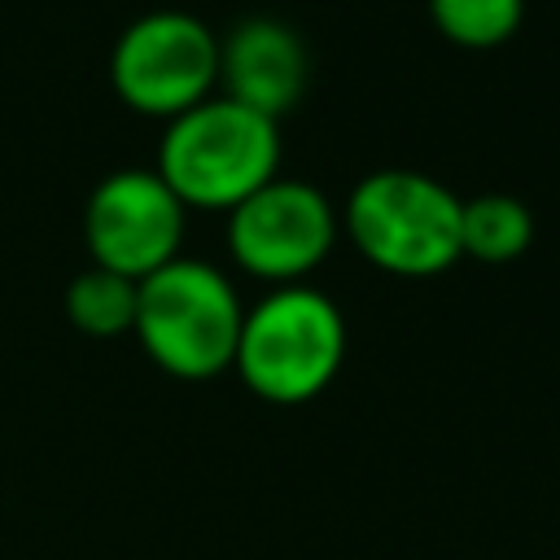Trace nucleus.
Segmentation results:
<instances>
[{
    "mask_svg": "<svg viewBox=\"0 0 560 560\" xmlns=\"http://www.w3.org/2000/svg\"><path fill=\"white\" fill-rule=\"evenodd\" d=\"M184 210H232L280 175V122L214 92L166 122L158 166Z\"/></svg>",
    "mask_w": 560,
    "mask_h": 560,
    "instance_id": "f257e3e1",
    "label": "nucleus"
},
{
    "mask_svg": "<svg viewBox=\"0 0 560 560\" xmlns=\"http://www.w3.org/2000/svg\"><path fill=\"white\" fill-rule=\"evenodd\" d=\"M245 306L206 258H171L153 276L136 280V324L144 354L175 381H214L232 368Z\"/></svg>",
    "mask_w": 560,
    "mask_h": 560,
    "instance_id": "f03ea898",
    "label": "nucleus"
},
{
    "mask_svg": "<svg viewBox=\"0 0 560 560\" xmlns=\"http://www.w3.org/2000/svg\"><path fill=\"white\" fill-rule=\"evenodd\" d=\"M346 359V319L311 284H280L245 311L232 368L249 394L276 407L311 402L332 385Z\"/></svg>",
    "mask_w": 560,
    "mask_h": 560,
    "instance_id": "7ed1b4c3",
    "label": "nucleus"
},
{
    "mask_svg": "<svg viewBox=\"0 0 560 560\" xmlns=\"http://www.w3.org/2000/svg\"><path fill=\"white\" fill-rule=\"evenodd\" d=\"M459 210L464 201L442 179L389 166L363 175L350 188L341 206V232L372 267L402 280H429L464 258Z\"/></svg>",
    "mask_w": 560,
    "mask_h": 560,
    "instance_id": "20e7f679",
    "label": "nucleus"
},
{
    "mask_svg": "<svg viewBox=\"0 0 560 560\" xmlns=\"http://www.w3.org/2000/svg\"><path fill=\"white\" fill-rule=\"evenodd\" d=\"M109 88L127 109L171 122L219 92V35L184 9L140 13L114 39Z\"/></svg>",
    "mask_w": 560,
    "mask_h": 560,
    "instance_id": "39448f33",
    "label": "nucleus"
},
{
    "mask_svg": "<svg viewBox=\"0 0 560 560\" xmlns=\"http://www.w3.org/2000/svg\"><path fill=\"white\" fill-rule=\"evenodd\" d=\"M341 214L306 179H267L228 210L232 262L267 284H302L337 245Z\"/></svg>",
    "mask_w": 560,
    "mask_h": 560,
    "instance_id": "423d86ee",
    "label": "nucleus"
},
{
    "mask_svg": "<svg viewBox=\"0 0 560 560\" xmlns=\"http://www.w3.org/2000/svg\"><path fill=\"white\" fill-rule=\"evenodd\" d=\"M184 201L153 166H127L105 175L83 206V245L96 267L127 280H144L184 245Z\"/></svg>",
    "mask_w": 560,
    "mask_h": 560,
    "instance_id": "0eeeda50",
    "label": "nucleus"
},
{
    "mask_svg": "<svg viewBox=\"0 0 560 560\" xmlns=\"http://www.w3.org/2000/svg\"><path fill=\"white\" fill-rule=\"evenodd\" d=\"M306 79V44L280 18H241L219 39V92L254 114L280 122L302 101Z\"/></svg>",
    "mask_w": 560,
    "mask_h": 560,
    "instance_id": "6e6552de",
    "label": "nucleus"
},
{
    "mask_svg": "<svg viewBox=\"0 0 560 560\" xmlns=\"http://www.w3.org/2000/svg\"><path fill=\"white\" fill-rule=\"evenodd\" d=\"M534 241V214L512 192H481L459 210V249L486 267L516 262Z\"/></svg>",
    "mask_w": 560,
    "mask_h": 560,
    "instance_id": "1a4fd4ad",
    "label": "nucleus"
},
{
    "mask_svg": "<svg viewBox=\"0 0 560 560\" xmlns=\"http://www.w3.org/2000/svg\"><path fill=\"white\" fill-rule=\"evenodd\" d=\"M66 319L79 332L101 337V341L118 337V332H131V324H136V280L92 262L66 289Z\"/></svg>",
    "mask_w": 560,
    "mask_h": 560,
    "instance_id": "9d476101",
    "label": "nucleus"
},
{
    "mask_svg": "<svg viewBox=\"0 0 560 560\" xmlns=\"http://www.w3.org/2000/svg\"><path fill=\"white\" fill-rule=\"evenodd\" d=\"M433 26L459 48H499L525 22V0H429Z\"/></svg>",
    "mask_w": 560,
    "mask_h": 560,
    "instance_id": "9b49d317",
    "label": "nucleus"
}]
</instances>
